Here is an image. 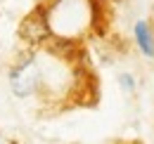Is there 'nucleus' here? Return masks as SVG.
Listing matches in <instances>:
<instances>
[{"instance_id":"nucleus-1","label":"nucleus","mask_w":154,"mask_h":144,"mask_svg":"<svg viewBox=\"0 0 154 144\" xmlns=\"http://www.w3.org/2000/svg\"><path fill=\"white\" fill-rule=\"evenodd\" d=\"M7 80H10V90L14 92L17 97H21V99L36 94L38 88H40V83H43V71H40L36 57H33V54L21 57L19 62L10 69Z\"/></svg>"},{"instance_id":"nucleus-4","label":"nucleus","mask_w":154,"mask_h":144,"mask_svg":"<svg viewBox=\"0 0 154 144\" xmlns=\"http://www.w3.org/2000/svg\"><path fill=\"white\" fill-rule=\"evenodd\" d=\"M119 80H121V88H123L126 92H133L135 90V78L131 76V73H121Z\"/></svg>"},{"instance_id":"nucleus-2","label":"nucleus","mask_w":154,"mask_h":144,"mask_svg":"<svg viewBox=\"0 0 154 144\" xmlns=\"http://www.w3.org/2000/svg\"><path fill=\"white\" fill-rule=\"evenodd\" d=\"M52 33V24L48 17V10L38 5L33 7L26 17L19 21V38L29 45V47H43L45 43H50Z\"/></svg>"},{"instance_id":"nucleus-3","label":"nucleus","mask_w":154,"mask_h":144,"mask_svg":"<svg viewBox=\"0 0 154 144\" xmlns=\"http://www.w3.org/2000/svg\"><path fill=\"white\" fill-rule=\"evenodd\" d=\"M133 38L137 50L142 52V57L147 59H154V31L147 21H135L133 26Z\"/></svg>"}]
</instances>
